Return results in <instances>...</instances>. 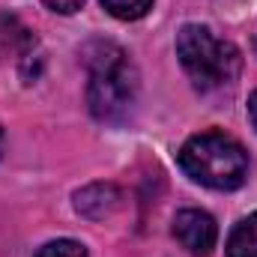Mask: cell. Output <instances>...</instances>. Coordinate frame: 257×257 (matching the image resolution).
<instances>
[{
    "mask_svg": "<svg viewBox=\"0 0 257 257\" xmlns=\"http://www.w3.org/2000/svg\"><path fill=\"white\" fill-rule=\"evenodd\" d=\"M84 63L90 69L87 105L90 114L105 126H123L138 108V69L128 54L114 42H90L84 48Z\"/></svg>",
    "mask_w": 257,
    "mask_h": 257,
    "instance_id": "obj_1",
    "label": "cell"
},
{
    "mask_svg": "<svg viewBox=\"0 0 257 257\" xmlns=\"http://www.w3.org/2000/svg\"><path fill=\"white\" fill-rule=\"evenodd\" d=\"M227 257H257V212L245 215L227 239Z\"/></svg>",
    "mask_w": 257,
    "mask_h": 257,
    "instance_id": "obj_6",
    "label": "cell"
},
{
    "mask_svg": "<svg viewBox=\"0 0 257 257\" xmlns=\"http://www.w3.org/2000/svg\"><path fill=\"white\" fill-rule=\"evenodd\" d=\"M102 6L120 21H135V18H144L150 12L153 0H102Z\"/></svg>",
    "mask_w": 257,
    "mask_h": 257,
    "instance_id": "obj_7",
    "label": "cell"
},
{
    "mask_svg": "<svg viewBox=\"0 0 257 257\" xmlns=\"http://www.w3.org/2000/svg\"><path fill=\"white\" fill-rule=\"evenodd\" d=\"M177 57L200 93L230 87L242 69L239 48L227 39H218L203 24H186L177 33Z\"/></svg>",
    "mask_w": 257,
    "mask_h": 257,
    "instance_id": "obj_2",
    "label": "cell"
},
{
    "mask_svg": "<svg viewBox=\"0 0 257 257\" xmlns=\"http://www.w3.org/2000/svg\"><path fill=\"white\" fill-rule=\"evenodd\" d=\"M180 168L194 183L218 192L239 189L248 177L245 150L224 132H200L180 150Z\"/></svg>",
    "mask_w": 257,
    "mask_h": 257,
    "instance_id": "obj_3",
    "label": "cell"
},
{
    "mask_svg": "<svg viewBox=\"0 0 257 257\" xmlns=\"http://www.w3.org/2000/svg\"><path fill=\"white\" fill-rule=\"evenodd\" d=\"M36 257H87V248L75 239H54V242L42 245Z\"/></svg>",
    "mask_w": 257,
    "mask_h": 257,
    "instance_id": "obj_8",
    "label": "cell"
},
{
    "mask_svg": "<svg viewBox=\"0 0 257 257\" xmlns=\"http://www.w3.org/2000/svg\"><path fill=\"white\" fill-rule=\"evenodd\" d=\"M174 236H177V242L189 254L206 257L215 248L218 227H215V221H212L209 212H203V209H183L174 218Z\"/></svg>",
    "mask_w": 257,
    "mask_h": 257,
    "instance_id": "obj_4",
    "label": "cell"
},
{
    "mask_svg": "<svg viewBox=\"0 0 257 257\" xmlns=\"http://www.w3.org/2000/svg\"><path fill=\"white\" fill-rule=\"evenodd\" d=\"M248 120H251V126L257 128V90L251 93V99H248Z\"/></svg>",
    "mask_w": 257,
    "mask_h": 257,
    "instance_id": "obj_10",
    "label": "cell"
},
{
    "mask_svg": "<svg viewBox=\"0 0 257 257\" xmlns=\"http://www.w3.org/2000/svg\"><path fill=\"white\" fill-rule=\"evenodd\" d=\"M48 9H54V12H63V15H72V12H78L81 6H84V0H42Z\"/></svg>",
    "mask_w": 257,
    "mask_h": 257,
    "instance_id": "obj_9",
    "label": "cell"
},
{
    "mask_svg": "<svg viewBox=\"0 0 257 257\" xmlns=\"http://www.w3.org/2000/svg\"><path fill=\"white\" fill-rule=\"evenodd\" d=\"M120 203H123V194L114 183H93L75 194V209L87 218H96V221L114 215L120 209Z\"/></svg>",
    "mask_w": 257,
    "mask_h": 257,
    "instance_id": "obj_5",
    "label": "cell"
},
{
    "mask_svg": "<svg viewBox=\"0 0 257 257\" xmlns=\"http://www.w3.org/2000/svg\"><path fill=\"white\" fill-rule=\"evenodd\" d=\"M0 153H3V132H0Z\"/></svg>",
    "mask_w": 257,
    "mask_h": 257,
    "instance_id": "obj_11",
    "label": "cell"
}]
</instances>
